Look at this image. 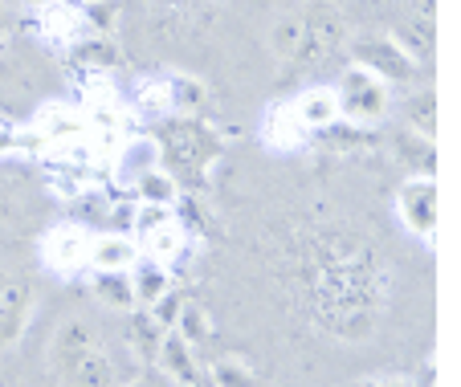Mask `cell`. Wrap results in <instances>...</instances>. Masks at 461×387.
<instances>
[{
  "label": "cell",
  "mask_w": 461,
  "mask_h": 387,
  "mask_svg": "<svg viewBox=\"0 0 461 387\" xmlns=\"http://www.w3.org/2000/svg\"><path fill=\"white\" fill-rule=\"evenodd\" d=\"M159 164H172L167 172L180 180V176H204L212 164L221 159V135L212 127L196 119H172L159 130Z\"/></svg>",
  "instance_id": "obj_1"
},
{
  "label": "cell",
  "mask_w": 461,
  "mask_h": 387,
  "mask_svg": "<svg viewBox=\"0 0 461 387\" xmlns=\"http://www.w3.org/2000/svg\"><path fill=\"white\" fill-rule=\"evenodd\" d=\"M348 50H351V66L375 74L380 82H388V86H409L412 77H417V69H420V61L412 58L409 45H404L396 33H384V29L351 33Z\"/></svg>",
  "instance_id": "obj_2"
},
{
  "label": "cell",
  "mask_w": 461,
  "mask_h": 387,
  "mask_svg": "<svg viewBox=\"0 0 461 387\" xmlns=\"http://www.w3.org/2000/svg\"><path fill=\"white\" fill-rule=\"evenodd\" d=\"M335 103H339V119L351 127H380L392 111V86L380 82L375 74L359 66H348L343 77L335 82Z\"/></svg>",
  "instance_id": "obj_3"
},
{
  "label": "cell",
  "mask_w": 461,
  "mask_h": 387,
  "mask_svg": "<svg viewBox=\"0 0 461 387\" xmlns=\"http://www.w3.org/2000/svg\"><path fill=\"white\" fill-rule=\"evenodd\" d=\"M339 45H348V21L331 9V4H311L303 9V50H298L294 69L322 66L327 58L339 53Z\"/></svg>",
  "instance_id": "obj_4"
},
{
  "label": "cell",
  "mask_w": 461,
  "mask_h": 387,
  "mask_svg": "<svg viewBox=\"0 0 461 387\" xmlns=\"http://www.w3.org/2000/svg\"><path fill=\"white\" fill-rule=\"evenodd\" d=\"M437 212H441V188H437V176H409L396 192V216L401 224L420 237V241L433 245L437 237Z\"/></svg>",
  "instance_id": "obj_5"
},
{
  "label": "cell",
  "mask_w": 461,
  "mask_h": 387,
  "mask_svg": "<svg viewBox=\"0 0 461 387\" xmlns=\"http://www.w3.org/2000/svg\"><path fill=\"white\" fill-rule=\"evenodd\" d=\"M37 293L25 277L0 274V351L21 343V335L29 330V319H33Z\"/></svg>",
  "instance_id": "obj_6"
},
{
  "label": "cell",
  "mask_w": 461,
  "mask_h": 387,
  "mask_svg": "<svg viewBox=\"0 0 461 387\" xmlns=\"http://www.w3.org/2000/svg\"><path fill=\"white\" fill-rule=\"evenodd\" d=\"M37 29H41V37L50 45H58V50H70L82 37L98 33V29L90 25L86 4H78V0H53V4H45V9L37 13Z\"/></svg>",
  "instance_id": "obj_7"
},
{
  "label": "cell",
  "mask_w": 461,
  "mask_h": 387,
  "mask_svg": "<svg viewBox=\"0 0 461 387\" xmlns=\"http://www.w3.org/2000/svg\"><path fill=\"white\" fill-rule=\"evenodd\" d=\"M261 143L270 147V151H298V147L311 143V130L298 122L294 106L290 103H274L270 111L261 114V127H258Z\"/></svg>",
  "instance_id": "obj_8"
},
{
  "label": "cell",
  "mask_w": 461,
  "mask_h": 387,
  "mask_svg": "<svg viewBox=\"0 0 461 387\" xmlns=\"http://www.w3.org/2000/svg\"><path fill=\"white\" fill-rule=\"evenodd\" d=\"M45 266L58 269V274H74V269H86V253H90V237L78 229V224H61L45 237L41 245Z\"/></svg>",
  "instance_id": "obj_9"
},
{
  "label": "cell",
  "mask_w": 461,
  "mask_h": 387,
  "mask_svg": "<svg viewBox=\"0 0 461 387\" xmlns=\"http://www.w3.org/2000/svg\"><path fill=\"white\" fill-rule=\"evenodd\" d=\"M53 375L66 387H114V359H111V351L98 343V346H90L86 355L70 359L66 367H58Z\"/></svg>",
  "instance_id": "obj_10"
},
{
  "label": "cell",
  "mask_w": 461,
  "mask_h": 387,
  "mask_svg": "<svg viewBox=\"0 0 461 387\" xmlns=\"http://www.w3.org/2000/svg\"><path fill=\"white\" fill-rule=\"evenodd\" d=\"M140 245L135 237H119V232H103L90 241V253H86V269L95 274H127L135 261H140Z\"/></svg>",
  "instance_id": "obj_11"
},
{
  "label": "cell",
  "mask_w": 461,
  "mask_h": 387,
  "mask_svg": "<svg viewBox=\"0 0 461 387\" xmlns=\"http://www.w3.org/2000/svg\"><path fill=\"white\" fill-rule=\"evenodd\" d=\"M156 367L164 371V379H172V383H180V387H196V379H201V367H196V346H188L176 330H167L164 343H159Z\"/></svg>",
  "instance_id": "obj_12"
},
{
  "label": "cell",
  "mask_w": 461,
  "mask_h": 387,
  "mask_svg": "<svg viewBox=\"0 0 461 387\" xmlns=\"http://www.w3.org/2000/svg\"><path fill=\"white\" fill-rule=\"evenodd\" d=\"M33 130L41 139H50V143H70V139L90 135V119L82 111H74V106H66V103H53V106H41Z\"/></svg>",
  "instance_id": "obj_13"
},
{
  "label": "cell",
  "mask_w": 461,
  "mask_h": 387,
  "mask_svg": "<svg viewBox=\"0 0 461 387\" xmlns=\"http://www.w3.org/2000/svg\"><path fill=\"white\" fill-rule=\"evenodd\" d=\"M127 319H131V327H127V351L135 355L140 363H156V351H159V343H164L167 327L156 319V314H151L148 306L127 310Z\"/></svg>",
  "instance_id": "obj_14"
},
{
  "label": "cell",
  "mask_w": 461,
  "mask_h": 387,
  "mask_svg": "<svg viewBox=\"0 0 461 387\" xmlns=\"http://www.w3.org/2000/svg\"><path fill=\"white\" fill-rule=\"evenodd\" d=\"M290 106H294L298 122H303L306 130H322L331 127V122H339V103H335V86H306L298 98H290Z\"/></svg>",
  "instance_id": "obj_15"
},
{
  "label": "cell",
  "mask_w": 461,
  "mask_h": 387,
  "mask_svg": "<svg viewBox=\"0 0 461 387\" xmlns=\"http://www.w3.org/2000/svg\"><path fill=\"white\" fill-rule=\"evenodd\" d=\"M131 277V293H135V306H156L167 290H172V274H167L164 261H151V257H140L135 266L127 269Z\"/></svg>",
  "instance_id": "obj_16"
},
{
  "label": "cell",
  "mask_w": 461,
  "mask_h": 387,
  "mask_svg": "<svg viewBox=\"0 0 461 387\" xmlns=\"http://www.w3.org/2000/svg\"><path fill=\"white\" fill-rule=\"evenodd\" d=\"M114 164H119V180L135 184L143 172L159 167V143H156V139H122L119 155H114Z\"/></svg>",
  "instance_id": "obj_17"
},
{
  "label": "cell",
  "mask_w": 461,
  "mask_h": 387,
  "mask_svg": "<svg viewBox=\"0 0 461 387\" xmlns=\"http://www.w3.org/2000/svg\"><path fill=\"white\" fill-rule=\"evenodd\" d=\"M131 188H135V200H140V204H167V208H176V200H180V180H176L164 164L151 167V172H143L140 180L131 184Z\"/></svg>",
  "instance_id": "obj_18"
},
{
  "label": "cell",
  "mask_w": 461,
  "mask_h": 387,
  "mask_svg": "<svg viewBox=\"0 0 461 387\" xmlns=\"http://www.w3.org/2000/svg\"><path fill=\"white\" fill-rule=\"evenodd\" d=\"M392 151H396V159H401V164L412 167V176H437V147H433V139H420V135H412V130H404V135H396Z\"/></svg>",
  "instance_id": "obj_19"
},
{
  "label": "cell",
  "mask_w": 461,
  "mask_h": 387,
  "mask_svg": "<svg viewBox=\"0 0 461 387\" xmlns=\"http://www.w3.org/2000/svg\"><path fill=\"white\" fill-rule=\"evenodd\" d=\"M298 50H303V13H290V17L274 21V29H270V53L282 61V66H294Z\"/></svg>",
  "instance_id": "obj_20"
},
{
  "label": "cell",
  "mask_w": 461,
  "mask_h": 387,
  "mask_svg": "<svg viewBox=\"0 0 461 387\" xmlns=\"http://www.w3.org/2000/svg\"><path fill=\"white\" fill-rule=\"evenodd\" d=\"M70 58L78 61V66H86L90 74L95 69H111V66H119V50H114V41L106 33H90V37H82L78 45H70Z\"/></svg>",
  "instance_id": "obj_21"
},
{
  "label": "cell",
  "mask_w": 461,
  "mask_h": 387,
  "mask_svg": "<svg viewBox=\"0 0 461 387\" xmlns=\"http://www.w3.org/2000/svg\"><path fill=\"white\" fill-rule=\"evenodd\" d=\"M172 330H176V335H180L188 346L209 343V338H212V319H209V310L184 298V306H180V314H176Z\"/></svg>",
  "instance_id": "obj_22"
},
{
  "label": "cell",
  "mask_w": 461,
  "mask_h": 387,
  "mask_svg": "<svg viewBox=\"0 0 461 387\" xmlns=\"http://www.w3.org/2000/svg\"><path fill=\"white\" fill-rule=\"evenodd\" d=\"M140 253H148L151 261H172L176 253L184 249V229H180V220H172V224H164V229H156V232H148V237H140Z\"/></svg>",
  "instance_id": "obj_23"
},
{
  "label": "cell",
  "mask_w": 461,
  "mask_h": 387,
  "mask_svg": "<svg viewBox=\"0 0 461 387\" xmlns=\"http://www.w3.org/2000/svg\"><path fill=\"white\" fill-rule=\"evenodd\" d=\"M95 293L106 310H135V293H131V277L127 274H95Z\"/></svg>",
  "instance_id": "obj_24"
},
{
  "label": "cell",
  "mask_w": 461,
  "mask_h": 387,
  "mask_svg": "<svg viewBox=\"0 0 461 387\" xmlns=\"http://www.w3.org/2000/svg\"><path fill=\"white\" fill-rule=\"evenodd\" d=\"M164 82H167V94H172V111H180V114L196 111V106L209 98V86H204L201 77L172 74V77H164Z\"/></svg>",
  "instance_id": "obj_25"
},
{
  "label": "cell",
  "mask_w": 461,
  "mask_h": 387,
  "mask_svg": "<svg viewBox=\"0 0 461 387\" xmlns=\"http://www.w3.org/2000/svg\"><path fill=\"white\" fill-rule=\"evenodd\" d=\"M409 130L437 143V94L433 90H425V94H417L409 103Z\"/></svg>",
  "instance_id": "obj_26"
},
{
  "label": "cell",
  "mask_w": 461,
  "mask_h": 387,
  "mask_svg": "<svg viewBox=\"0 0 461 387\" xmlns=\"http://www.w3.org/2000/svg\"><path fill=\"white\" fill-rule=\"evenodd\" d=\"M212 379H217V387H258L253 367L245 359H237V355H225V359L212 363Z\"/></svg>",
  "instance_id": "obj_27"
},
{
  "label": "cell",
  "mask_w": 461,
  "mask_h": 387,
  "mask_svg": "<svg viewBox=\"0 0 461 387\" xmlns=\"http://www.w3.org/2000/svg\"><path fill=\"white\" fill-rule=\"evenodd\" d=\"M135 111L140 114H167L172 111V94H167V82H140V90H135Z\"/></svg>",
  "instance_id": "obj_28"
},
{
  "label": "cell",
  "mask_w": 461,
  "mask_h": 387,
  "mask_svg": "<svg viewBox=\"0 0 461 387\" xmlns=\"http://www.w3.org/2000/svg\"><path fill=\"white\" fill-rule=\"evenodd\" d=\"M172 220H176V212L167 204H140L135 208V241L148 237V232H156V229H164V224H172Z\"/></svg>",
  "instance_id": "obj_29"
},
{
  "label": "cell",
  "mask_w": 461,
  "mask_h": 387,
  "mask_svg": "<svg viewBox=\"0 0 461 387\" xmlns=\"http://www.w3.org/2000/svg\"><path fill=\"white\" fill-rule=\"evenodd\" d=\"M180 306H184V298H180V293H172V290H167L164 298H159L156 306H148V310H151V314H156L159 322H164L167 330H172V322H176V314H180Z\"/></svg>",
  "instance_id": "obj_30"
},
{
  "label": "cell",
  "mask_w": 461,
  "mask_h": 387,
  "mask_svg": "<svg viewBox=\"0 0 461 387\" xmlns=\"http://www.w3.org/2000/svg\"><path fill=\"white\" fill-rule=\"evenodd\" d=\"M21 147V130H17V122H9V119H0V155H9V151H17Z\"/></svg>",
  "instance_id": "obj_31"
},
{
  "label": "cell",
  "mask_w": 461,
  "mask_h": 387,
  "mask_svg": "<svg viewBox=\"0 0 461 387\" xmlns=\"http://www.w3.org/2000/svg\"><path fill=\"white\" fill-rule=\"evenodd\" d=\"M359 387H420V383L409 375H375V379H364Z\"/></svg>",
  "instance_id": "obj_32"
},
{
  "label": "cell",
  "mask_w": 461,
  "mask_h": 387,
  "mask_svg": "<svg viewBox=\"0 0 461 387\" xmlns=\"http://www.w3.org/2000/svg\"><path fill=\"white\" fill-rule=\"evenodd\" d=\"M9 41H13V21L5 17V9H0V53L9 50Z\"/></svg>",
  "instance_id": "obj_33"
},
{
  "label": "cell",
  "mask_w": 461,
  "mask_h": 387,
  "mask_svg": "<svg viewBox=\"0 0 461 387\" xmlns=\"http://www.w3.org/2000/svg\"><path fill=\"white\" fill-rule=\"evenodd\" d=\"M114 387H164L156 375H135V379H127V383H114Z\"/></svg>",
  "instance_id": "obj_34"
},
{
  "label": "cell",
  "mask_w": 461,
  "mask_h": 387,
  "mask_svg": "<svg viewBox=\"0 0 461 387\" xmlns=\"http://www.w3.org/2000/svg\"><path fill=\"white\" fill-rule=\"evenodd\" d=\"M21 4H25V9H33V13H41L45 4H53V0H21Z\"/></svg>",
  "instance_id": "obj_35"
},
{
  "label": "cell",
  "mask_w": 461,
  "mask_h": 387,
  "mask_svg": "<svg viewBox=\"0 0 461 387\" xmlns=\"http://www.w3.org/2000/svg\"><path fill=\"white\" fill-rule=\"evenodd\" d=\"M78 4H95V0H78Z\"/></svg>",
  "instance_id": "obj_36"
}]
</instances>
